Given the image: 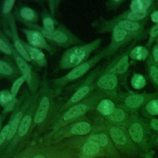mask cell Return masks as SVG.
Returning <instances> with one entry per match:
<instances>
[{
    "instance_id": "6da1fadb",
    "label": "cell",
    "mask_w": 158,
    "mask_h": 158,
    "mask_svg": "<svg viewBox=\"0 0 158 158\" xmlns=\"http://www.w3.org/2000/svg\"><path fill=\"white\" fill-rule=\"evenodd\" d=\"M127 128L131 139L141 151L143 156L149 152L152 148L150 143L151 136L147 122L140 117L132 114Z\"/></svg>"
},
{
    "instance_id": "7a4b0ae2",
    "label": "cell",
    "mask_w": 158,
    "mask_h": 158,
    "mask_svg": "<svg viewBox=\"0 0 158 158\" xmlns=\"http://www.w3.org/2000/svg\"><path fill=\"white\" fill-rule=\"evenodd\" d=\"M127 128L113 125L109 129V133L116 149L124 154L143 156L141 151L131 139Z\"/></svg>"
},
{
    "instance_id": "3957f363",
    "label": "cell",
    "mask_w": 158,
    "mask_h": 158,
    "mask_svg": "<svg viewBox=\"0 0 158 158\" xmlns=\"http://www.w3.org/2000/svg\"><path fill=\"white\" fill-rule=\"evenodd\" d=\"M97 40L91 44L71 48L67 51L61 60L62 68H71L78 65L89 55L91 52L99 44Z\"/></svg>"
},
{
    "instance_id": "277c9868",
    "label": "cell",
    "mask_w": 158,
    "mask_h": 158,
    "mask_svg": "<svg viewBox=\"0 0 158 158\" xmlns=\"http://www.w3.org/2000/svg\"><path fill=\"white\" fill-rule=\"evenodd\" d=\"M157 98L158 93H133L125 98L123 106L126 110L133 112L143 107L150 100Z\"/></svg>"
},
{
    "instance_id": "5b68a950",
    "label": "cell",
    "mask_w": 158,
    "mask_h": 158,
    "mask_svg": "<svg viewBox=\"0 0 158 158\" xmlns=\"http://www.w3.org/2000/svg\"><path fill=\"white\" fill-rule=\"evenodd\" d=\"M139 35L130 32L122 28L118 24L115 25L113 29L112 33V43L111 46L114 45L112 49H117L121 45L124 44L125 43L131 40L133 38H137Z\"/></svg>"
},
{
    "instance_id": "8992f818",
    "label": "cell",
    "mask_w": 158,
    "mask_h": 158,
    "mask_svg": "<svg viewBox=\"0 0 158 158\" xmlns=\"http://www.w3.org/2000/svg\"><path fill=\"white\" fill-rule=\"evenodd\" d=\"M107 117L109 120L115 123V125L127 128L130 115H128L125 109L115 107L113 112Z\"/></svg>"
},
{
    "instance_id": "52a82bcc",
    "label": "cell",
    "mask_w": 158,
    "mask_h": 158,
    "mask_svg": "<svg viewBox=\"0 0 158 158\" xmlns=\"http://www.w3.org/2000/svg\"><path fill=\"white\" fill-rule=\"evenodd\" d=\"M117 84V77L112 73L102 76L97 82L98 86L101 89L105 90H112L116 88Z\"/></svg>"
},
{
    "instance_id": "ba28073f",
    "label": "cell",
    "mask_w": 158,
    "mask_h": 158,
    "mask_svg": "<svg viewBox=\"0 0 158 158\" xmlns=\"http://www.w3.org/2000/svg\"><path fill=\"white\" fill-rule=\"evenodd\" d=\"M147 73L152 85L158 89V64L156 63L152 56L147 62Z\"/></svg>"
},
{
    "instance_id": "9c48e42d",
    "label": "cell",
    "mask_w": 158,
    "mask_h": 158,
    "mask_svg": "<svg viewBox=\"0 0 158 158\" xmlns=\"http://www.w3.org/2000/svg\"><path fill=\"white\" fill-rule=\"evenodd\" d=\"M94 59H95L91 61L78 65L68 73L66 77V79L69 80H73L77 79L83 75L89 70L91 65L94 63Z\"/></svg>"
},
{
    "instance_id": "30bf717a",
    "label": "cell",
    "mask_w": 158,
    "mask_h": 158,
    "mask_svg": "<svg viewBox=\"0 0 158 158\" xmlns=\"http://www.w3.org/2000/svg\"><path fill=\"white\" fill-rule=\"evenodd\" d=\"M49 107V101L47 97H44L39 106V107L36 112L34 122L36 123H41L46 117L48 109Z\"/></svg>"
},
{
    "instance_id": "8fae6325",
    "label": "cell",
    "mask_w": 158,
    "mask_h": 158,
    "mask_svg": "<svg viewBox=\"0 0 158 158\" xmlns=\"http://www.w3.org/2000/svg\"><path fill=\"white\" fill-rule=\"evenodd\" d=\"M27 37L30 43L35 47L44 48L46 46V43L43 36L36 31H26Z\"/></svg>"
},
{
    "instance_id": "7c38bea8",
    "label": "cell",
    "mask_w": 158,
    "mask_h": 158,
    "mask_svg": "<svg viewBox=\"0 0 158 158\" xmlns=\"http://www.w3.org/2000/svg\"><path fill=\"white\" fill-rule=\"evenodd\" d=\"M88 110V107L84 104H80L73 106L69 109L64 115V119L68 120L83 115Z\"/></svg>"
},
{
    "instance_id": "4fadbf2b",
    "label": "cell",
    "mask_w": 158,
    "mask_h": 158,
    "mask_svg": "<svg viewBox=\"0 0 158 158\" xmlns=\"http://www.w3.org/2000/svg\"><path fill=\"white\" fill-rule=\"evenodd\" d=\"M14 97L12 93L7 91H0V105L6 107L5 112L10 111L14 105Z\"/></svg>"
},
{
    "instance_id": "5bb4252c",
    "label": "cell",
    "mask_w": 158,
    "mask_h": 158,
    "mask_svg": "<svg viewBox=\"0 0 158 158\" xmlns=\"http://www.w3.org/2000/svg\"><path fill=\"white\" fill-rule=\"evenodd\" d=\"M125 30L138 35L141 33V25L136 22H133L128 20H120L117 23Z\"/></svg>"
},
{
    "instance_id": "9a60e30c",
    "label": "cell",
    "mask_w": 158,
    "mask_h": 158,
    "mask_svg": "<svg viewBox=\"0 0 158 158\" xmlns=\"http://www.w3.org/2000/svg\"><path fill=\"white\" fill-rule=\"evenodd\" d=\"M114 103L110 99H104L99 102L97 106V110L103 115L107 116L115 109Z\"/></svg>"
},
{
    "instance_id": "2e32d148",
    "label": "cell",
    "mask_w": 158,
    "mask_h": 158,
    "mask_svg": "<svg viewBox=\"0 0 158 158\" xmlns=\"http://www.w3.org/2000/svg\"><path fill=\"white\" fill-rule=\"evenodd\" d=\"M148 49L141 46L135 47L129 54L130 57L135 60H144L148 58Z\"/></svg>"
},
{
    "instance_id": "e0dca14e",
    "label": "cell",
    "mask_w": 158,
    "mask_h": 158,
    "mask_svg": "<svg viewBox=\"0 0 158 158\" xmlns=\"http://www.w3.org/2000/svg\"><path fill=\"white\" fill-rule=\"evenodd\" d=\"M129 66L128 56L127 54L123 55L112 69V72L114 74H123Z\"/></svg>"
},
{
    "instance_id": "ac0fdd59",
    "label": "cell",
    "mask_w": 158,
    "mask_h": 158,
    "mask_svg": "<svg viewBox=\"0 0 158 158\" xmlns=\"http://www.w3.org/2000/svg\"><path fill=\"white\" fill-rule=\"evenodd\" d=\"M24 47L25 48V49H27V51L30 56L31 59H33L40 64H43L45 62L44 55L41 51L25 44L24 45Z\"/></svg>"
},
{
    "instance_id": "d6986e66",
    "label": "cell",
    "mask_w": 158,
    "mask_h": 158,
    "mask_svg": "<svg viewBox=\"0 0 158 158\" xmlns=\"http://www.w3.org/2000/svg\"><path fill=\"white\" fill-rule=\"evenodd\" d=\"M16 62L25 80H27V81L28 83H30L31 80V70L29 66L27 65V62L24 60V59H23L22 57H17Z\"/></svg>"
},
{
    "instance_id": "ffe728a7",
    "label": "cell",
    "mask_w": 158,
    "mask_h": 158,
    "mask_svg": "<svg viewBox=\"0 0 158 158\" xmlns=\"http://www.w3.org/2000/svg\"><path fill=\"white\" fill-rule=\"evenodd\" d=\"M152 1L149 0H133L130 4V9L133 12L146 10Z\"/></svg>"
},
{
    "instance_id": "44dd1931",
    "label": "cell",
    "mask_w": 158,
    "mask_h": 158,
    "mask_svg": "<svg viewBox=\"0 0 158 158\" xmlns=\"http://www.w3.org/2000/svg\"><path fill=\"white\" fill-rule=\"evenodd\" d=\"M91 130V127L87 122H80L72 128L71 132L73 135H83L88 133Z\"/></svg>"
},
{
    "instance_id": "7402d4cb",
    "label": "cell",
    "mask_w": 158,
    "mask_h": 158,
    "mask_svg": "<svg viewBox=\"0 0 158 158\" xmlns=\"http://www.w3.org/2000/svg\"><path fill=\"white\" fill-rule=\"evenodd\" d=\"M131 86L136 89H141L146 85L145 78L139 73H134L131 79Z\"/></svg>"
},
{
    "instance_id": "603a6c76",
    "label": "cell",
    "mask_w": 158,
    "mask_h": 158,
    "mask_svg": "<svg viewBox=\"0 0 158 158\" xmlns=\"http://www.w3.org/2000/svg\"><path fill=\"white\" fill-rule=\"evenodd\" d=\"M144 108L146 112L151 116L158 115V98L148 101Z\"/></svg>"
},
{
    "instance_id": "cb8c5ba5",
    "label": "cell",
    "mask_w": 158,
    "mask_h": 158,
    "mask_svg": "<svg viewBox=\"0 0 158 158\" xmlns=\"http://www.w3.org/2000/svg\"><path fill=\"white\" fill-rule=\"evenodd\" d=\"M101 148L96 144L88 141L83 146V153L86 156H94L99 152Z\"/></svg>"
},
{
    "instance_id": "d4e9b609",
    "label": "cell",
    "mask_w": 158,
    "mask_h": 158,
    "mask_svg": "<svg viewBox=\"0 0 158 158\" xmlns=\"http://www.w3.org/2000/svg\"><path fill=\"white\" fill-rule=\"evenodd\" d=\"M22 113L18 112L17 114H16V115L14 117L11 123L9 125V131L7 137V140H10L16 133L18 125L19 124L20 119L22 118Z\"/></svg>"
},
{
    "instance_id": "484cf974",
    "label": "cell",
    "mask_w": 158,
    "mask_h": 158,
    "mask_svg": "<svg viewBox=\"0 0 158 158\" xmlns=\"http://www.w3.org/2000/svg\"><path fill=\"white\" fill-rule=\"evenodd\" d=\"M90 89V87L88 85L82 86L80 89H78L72 96L70 101L72 103L77 102L81 100L88 93Z\"/></svg>"
},
{
    "instance_id": "4316f807",
    "label": "cell",
    "mask_w": 158,
    "mask_h": 158,
    "mask_svg": "<svg viewBox=\"0 0 158 158\" xmlns=\"http://www.w3.org/2000/svg\"><path fill=\"white\" fill-rule=\"evenodd\" d=\"M31 122V117L28 115H25L22 118V120L20 123L18 133H19V136H22L27 133V131L30 128Z\"/></svg>"
},
{
    "instance_id": "83f0119b",
    "label": "cell",
    "mask_w": 158,
    "mask_h": 158,
    "mask_svg": "<svg viewBox=\"0 0 158 158\" xmlns=\"http://www.w3.org/2000/svg\"><path fill=\"white\" fill-rule=\"evenodd\" d=\"M48 38L52 39L59 43H64L67 41V36L66 35L60 31H54L52 32H50Z\"/></svg>"
},
{
    "instance_id": "f1b7e54d",
    "label": "cell",
    "mask_w": 158,
    "mask_h": 158,
    "mask_svg": "<svg viewBox=\"0 0 158 158\" xmlns=\"http://www.w3.org/2000/svg\"><path fill=\"white\" fill-rule=\"evenodd\" d=\"M147 15L146 10L139 11V12H133L131 11L127 14L126 20H131L133 22H136L138 20H141L145 18Z\"/></svg>"
},
{
    "instance_id": "f546056e",
    "label": "cell",
    "mask_w": 158,
    "mask_h": 158,
    "mask_svg": "<svg viewBox=\"0 0 158 158\" xmlns=\"http://www.w3.org/2000/svg\"><path fill=\"white\" fill-rule=\"evenodd\" d=\"M14 45H15V49H17V51L19 52V53L22 56V57L24 59H25L27 61L31 60L30 56H29L27 50L25 49V48H24L23 46L21 44V43L20 41H19L18 40H16L15 41Z\"/></svg>"
},
{
    "instance_id": "4dcf8cb0",
    "label": "cell",
    "mask_w": 158,
    "mask_h": 158,
    "mask_svg": "<svg viewBox=\"0 0 158 158\" xmlns=\"http://www.w3.org/2000/svg\"><path fill=\"white\" fill-rule=\"evenodd\" d=\"M25 80V79L24 77L22 76L14 81V83H13V85L11 87V93L14 97H15L16 96V94H17V93L19 90L20 87L23 84V83L24 82Z\"/></svg>"
},
{
    "instance_id": "1f68e13d",
    "label": "cell",
    "mask_w": 158,
    "mask_h": 158,
    "mask_svg": "<svg viewBox=\"0 0 158 158\" xmlns=\"http://www.w3.org/2000/svg\"><path fill=\"white\" fill-rule=\"evenodd\" d=\"M20 14L22 17L27 20H31L35 17V13L33 10L30 8H23L21 9Z\"/></svg>"
},
{
    "instance_id": "d6a6232c",
    "label": "cell",
    "mask_w": 158,
    "mask_h": 158,
    "mask_svg": "<svg viewBox=\"0 0 158 158\" xmlns=\"http://www.w3.org/2000/svg\"><path fill=\"white\" fill-rule=\"evenodd\" d=\"M12 72V69L8 64L0 61V73L6 75H10Z\"/></svg>"
},
{
    "instance_id": "836d02e7",
    "label": "cell",
    "mask_w": 158,
    "mask_h": 158,
    "mask_svg": "<svg viewBox=\"0 0 158 158\" xmlns=\"http://www.w3.org/2000/svg\"><path fill=\"white\" fill-rule=\"evenodd\" d=\"M44 30L50 32L54 31V22L50 18H46L43 21Z\"/></svg>"
},
{
    "instance_id": "e575fe53",
    "label": "cell",
    "mask_w": 158,
    "mask_h": 158,
    "mask_svg": "<svg viewBox=\"0 0 158 158\" xmlns=\"http://www.w3.org/2000/svg\"><path fill=\"white\" fill-rule=\"evenodd\" d=\"M9 131V125H6L0 133V145H1L7 138Z\"/></svg>"
},
{
    "instance_id": "d590c367",
    "label": "cell",
    "mask_w": 158,
    "mask_h": 158,
    "mask_svg": "<svg viewBox=\"0 0 158 158\" xmlns=\"http://www.w3.org/2000/svg\"><path fill=\"white\" fill-rule=\"evenodd\" d=\"M150 129H152L158 133V119L156 118H150L147 122Z\"/></svg>"
},
{
    "instance_id": "8d00e7d4",
    "label": "cell",
    "mask_w": 158,
    "mask_h": 158,
    "mask_svg": "<svg viewBox=\"0 0 158 158\" xmlns=\"http://www.w3.org/2000/svg\"><path fill=\"white\" fill-rule=\"evenodd\" d=\"M15 1L14 0H7L4 2L3 7V12L4 14H8L12 9Z\"/></svg>"
},
{
    "instance_id": "74e56055",
    "label": "cell",
    "mask_w": 158,
    "mask_h": 158,
    "mask_svg": "<svg viewBox=\"0 0 158 158\" xmlns=\"http://www.w3.org/2000/svg\"><path fill=\"white\" fill-rule=\"evenodd\" d=\"M0 50L7 54H10L11 51L9 46L0 38Z\"/></svg>"
},
{
    "instance_id": "f35d334b",
    "label": "cell",
    "mask_w": 158,
    "mask_h": 158,
    "mask_svg": "<svg viewBox=\"0 0 158 158\" xmlns=\"http://www.w3.org/2000/svg\"><path fill=\"white\" fill-rule=\"evenodd\" d=\"M157 35H158V23H156L154 26H153V27L151 28L150 31V42L149 43H151V41L154 40L153 39L155 38Z\"/></svg>"
},
{
    "instance_id": "ab89813d",
    "label": "cell",
    "mask_w": 158,
    "mask_h": 158,
    "mask_svg": "<svg viewBox=\"0 0 158 158\" xmlns=\"http://www.w3.org/2000/svg\"><path fill=\"white\" fill-rule=\"evenodd\" d=\"M152 57L154 61L158 64V45H156L153 47Z\"/></svg>"
},
{
    "instance_id": "60d3db41",
    "label": "cell",
    "mask_w": 158,
    "mask_h": 158,
    "mask_svg": "<svg viewBox=\"0 0 158 158\" xmlns=\"http://www.w3.org/2000/svg\"><path fill=\"white\" fill-rule=\"evenodd\" d=\"M151 146H158V133L151 135L150 140Z\"/></svg>"
},
{
    "instance_id": "b9f144b4",
    "label": "cell",
    "mask_w": 158,
    "mask_h": 158,
    "mask_svg": "<svg viewBox=\"0 0 158 158\" xmlns=\"http://www.w3.org/2000/svg\"><path fill=\"white\" fill-rule=\"evenodd\" d=\"M151 18L153 22L157 23H158V10L153 12L151 15Z\"/></svg>"
},
{
    "instance_id": "7bdbcfd3",
    "label": "cell",
    "mask_w": 158,
    "mask_h": 158,
    "mask_svg": "<svg viewBox=\"0 0 158 158\" xmlns=\"http://www.w3.org/2000/svg\"><path fill=\"white\" fill-rule=\"evenodd\" d=\"M149 153H150V152H148V153H147V154H146L144 156V158H154V156H153V155H152V154H149Z\"/></svg>"
},
{
    "instance_id": "ee69618b",
    "label": "cell",
    "mask_w": 158,
    "mask_h": 158,
    "mask_svg": "<svg viewBox=\"0 0 158 158\" xmlns=\"http://www.w3.org/2000/svg\"><path fill=\"white\" fill-rule=\"evenodd\" d=\"M33 158H45L44 156H40V155H38V156H34Z\"/></svg>"
},
{
    "instance_id": "f6af8a7d",
    "label": "cell",
    "mask_w": 158,
    "mask_h": 158,
    "mask_svg": "<svg viewBox=\"0 0 158 158\" xmlns=\"http://www.w3.org/2000/svg\"><path fill=\"white\" fill-rule=\"evenodd\" d=\"M23 158H25V157H23Z\"/></svg>"
}]
</instances>
